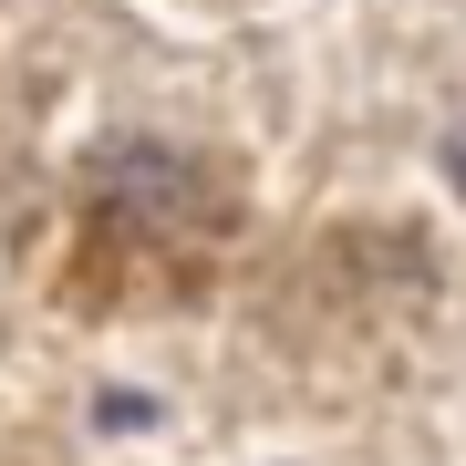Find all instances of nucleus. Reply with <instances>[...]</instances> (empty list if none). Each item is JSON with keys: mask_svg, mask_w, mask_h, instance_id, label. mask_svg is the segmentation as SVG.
Masks as SVG:
<instances>
[]
</instances>
